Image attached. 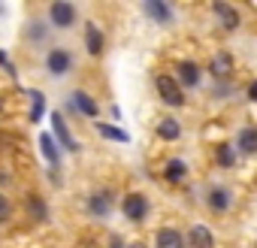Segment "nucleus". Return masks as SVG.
<instances>
[{
	"label": "nucleus",
	"instance_id": "14",
	"mask_svg": "<svg viewBox=\"0 0 257 248\" xmlns=\"http://www.w3.org/2000/svg\"><path fill=\"white\" fill-rule=\"evenodd\" d=\"M73 103H76V109L82 112V115H88V118H97V103L85 94V91H76L73 94Z\"/></svg>",
	"mask_w": 257,
	"mask_h": 248
},
{
	"label": "nucleus",
	"instance_id": "7",
	"mask_svg": "<svg viewBox=\"0 0 257 248\" xmlns=\"http://www.w3.org/2000/svg\"><path fill=\"white\" fill-rule=\"evenodd\" d=\"M185 245H188V239H182V233L173 227H164L155 233V248H185Z\"/></svg>",
	"mask_w": 257,
	"mask_h": 248
},
{
	"label": "nucleus",
	"instance_id": "18",
	"mask_svg": "<svg viewBox=\"0 0 257 248\" xmlns=\"http://www.w3.org/2000/svg\"><path fill=\"white\" fill-rule=\"evenodd\" d=\"M209 206H212L215 212H224V209L230 206V194H227L224 188H215V191L209 194Z\"/></svg>",
	"mask_w": 257,
	"mask_h": 248
},
{
	"label": "nucleus",
	"instance_id": "8",
	"mask_svg": "<svg viewBox=\"0 0 257 248\" xmlns=\"http://www.w3.org/2000/svg\"><path fill=\"white\" fill-rule=\"evenodd\" d=\"M143 10H146L149 19H155V22H161V25H170V22H173V10L164 4V0H146Z\"/></svg>",
	"mask_w": 257,
	"mask_h": 248
},
{
	"label": "nucleus",
	"instance_id": "22",
	"mask_svg": "<svg viewBox=\"0 0 257 248\" xmlns=\"http://www.w3.org/2000/svg\"><path fill=\"white\" fill-rule=\"evenodd\" d=\"M218 164H221V167H233V164H236V155H233L230 146H218Z\"/></svg>",
	"mask_w": 257,
	"mask_h": 248
},
{
	"label": "nucleus",
	"instance_id": "21",
	"mask_svg": "<svg viewBox=\"0 0 257 248\" xmlns=\"http://www.w3.org/2000/svg\"><path fill=\"white\" fill-rule=\"evenodd\" d=\"M31 97H34V106H31V121H40V118H43V112H46V97H43L40 91H34Z\"/></svg>",
	"mask_w": 257,
	"mask_h": 248
},
{
	"label": "nucleus",
	"instance_id": "16",
	"mask_svg": "<svg viewBox=\"0 0 257 248\" xmlns=\"http://www.w3.org/2000/svg\"><path fill=\"white\" fill-rule=\"evenodd\" d=\"M40 149H43V155H46L49 164H58V161H61V152H58V146H55V137L43 134V137H40Z\"/></svg>",
	"mask_w": 257,
	"mask_h": 248
},
{
	"label": "nucleus",
	"instance_id": "9",
	"mask_svg": "<svg viewBox=\"0 0 257 248\" xmlns=\"http://www.w3.org/2000/svg\"><path fill=\"white\" fill-rule=\"evenodd\" d=\"M188 245H194V248H212V230L203 227V224H194L191 233H188Z\"/></svg>",
	"mask_w": 257,
	"mask_h": 248
},
{
	"label": "nucleus",
	"instance_id": "1",
	"mask_svg": "<svg viewBox=\"0 0 257 248\" xmlns=\"http://www.w3.org/2000/svg\"><path fill=\"white\" fill-rule=\"evenodd\" d=\"M49 19L55 28H73L76 22V7L67 4V0H55V4L49 7Z\"/></svg>",
	"mask_w": 257,
	"mask_h": 248
},
{
	"label": "nucleus",
	"instance_id": "26",
	"mask_svg": "<svg viewBox=\"0 0 257 248\" xmlns=\"http://www.w3.org/2000/svg\"><path fill=\"white\" fill-rule=\"evenodd\" d=\"M248 97H251V100H254V103H257V79H254V82H251V85H248Z\"/></svg>",
	"mask_w": 257,
	"mask_h": 248
},
{
	"label": "nucleus",
	"instance_id": "10",
	"mask_svg": "<svg viewBox=\"0 0 257 248\" xmlns=\"http://www.w3.org/2000/svg\"><path fill=\"white\" fill-rule=\"evenodd\" d=\"M88 209H91V215H97V218H106L109 215V209H112V194H94L91 200H88Z\"/></svg>",
	"mask_w": 257,
	"mask_h": 248
},
{
	"label": "nucleus",
	"instance_id": "15",
	"mask_svg": "<svg viewBox=\"0 0 257 248\" xmlns=\"http://www.w3.org/2000/svg\"><path fill=\"white\" fill-rule=\"evenodd\" d=\"M236 146H239L245 155H254V152H257V131H254V128H245V131H239V140H236Z\"/></svg>",
	"mask_w": 257,
	"mask_h": 248
},
{
	"label": "nucleus",
	"instance_id": "20",
	"mask_svg": "<svg viewBox=\"0 0 257 248\" xmlns=\"http://www.w3.org/2000/svg\"><path fill=\"white\" fill-rule=\"evenodd\" d=\"M97 131H100V137H106V140L127 143V134H124V131H118V128H112V124H97Z\"/></svg>",
	"mask_w": 257,
	"mask_h": 248
},
{
	"label": "nucleus",
	"instance_id": "19",
	"mask_svg": "<svg viewBox=\"0 0 257 248\" xmlns=\"http://www.w3.org/2000/svg\"><path fill=\"white\" fill-rule=\"evenodd\" d=\"M164 176H167L170 182H182V179L188 176V167H185L182 161H170V164H167V173H164Z\"/></svg>",
	"mask_w": 257,
	"mask_h": 248
},
{
	"label": "nucleus",
	"instance_id": "11",
	"mask_svg": "<svg viewBox=\"0 0 257 248\" xmlns=\"http://www.w3.org/2000/svg\"><path fill=\"white\" fill-rule=\"evenodd\" d=\"M179 82L182 85H200V67L194 61H182L179 64Z\"/></svg>",
	"mask_w": 257,
	"mask_h": 248
},
{
	"label": "nucleus",
	"instance_id": "27",
	"mask_svg": "<svg viewBox=\"0 0 257 248\" xmlns=\"http://www.w3.org/2000/svg\"><path fill=\"white\" fill-rule=\"evenodd\" d=\"M109 248H124V242H121V239H112V242H109Z\"/></svg>",
	"mask_w": 257,
	"mask_h": 248
},
{
	"label": "nucleus",
	"instance_id": "23",
	"mask_svg": "<svg viewBox=\"0 0 257 248\" xmlns=\"http://www.w3.org/2000/svg\"><path fill=\"white\" fill-rule=\"evenodd\" d=\"M7 218H10V200L0 194V221H7Z\"/></svg>",
	"mask_w": 257,
	"mask_h": 248
},
{
	"label": "nucleus",
	"instance_id": "28",
	"mask_svg": "<svg viewBox=\"0 0 257 248\" xmlns=\"http://www.w3.org/2000/svg\"><path fill=\"white\" fill-rule=\"evenodd\" d=\"M131 248H146V245H140V242H134V245H131Z\"/></svg>",
	"mask_w": 257,
	"mask_h": 248
},
{
	"label": "nucleus",
	"instance_id": "2",
	"mask_svg": "<svg viewBox=\"0 0 257 248\" xmlns=\"http://www.w3.org/2000/svg\"><path fill=\"white\" fill-rule=\"evenodd\" d=\"M158 91H161V100L167 106H182L185 103V94H182V85L170 76H158Z\"/></svg>",
	"mask_w": 257,
	"mask_h": 248
},
{
	"label": "nucleus",
	"instance_id": "17",
	"mask_svg": "<svg viewBox=\"0 0 257 248\" xmlns=\"http://www.w3.org/2000/svg\"><path fill=\"white\" fill-rule=\"evenodd\" d=\"M230 70H233V61H230V55H224V52H221V55H215V61H212V73H215L218 79H224Z\"/></svg>",
	"mask_w": 257,
	"mask_h": 248
},
{
	"label": "nucleus",
	"instance_id": "25",
	"mask_svg": "<svg viewBox=\"0 0 257 248\" xmlns=\"http://www.w3.org/2000/svg\"><path fill=\"white\" fill-rule=\"evenodd\" d=\"M0 64H4V67H7L10 73H16V67H13V61H10V58L4 55V49H0Z\"/></svg>",
	"mask_w": 257,
	"mask_h": 248
},
{
	"label": "nucleus",
	"instance_id": "6",
	"mask_svg": "<svg viewBox=\"0 0 257 248\" xmlns=\"http://www.w3.org/2000/svg\"><path fill=\"white\" fill-rule=\"evenodd\" d=\"M212 13L218 16L221 28H227V31H236V28H239V13H236L233 7H227L224 0H215V4H212Z\"/></svg>",
	"mask_w": 257,
	"mask_h": 248
},
{
	"label": "nucleus",
	"instance_id": "24",
	"mask_svg": "<svg viewBox=\"0 0 257 248\" xmlns=\"http://www.w3.org/2000/svg\"><path fill=\"white\" fill-rule=\"evenodd\" d=\"M31 212H34V215H40V218H46V206H43L40 200H31Z\"/></svg>",
	"mask_w": 257,
	"mask_h": 248
},
{
	"label": "nucleus",
	"instance_id": "12",
	"mask_svg": "<svg viewBox=\"0 0 257 248\" xmlns=\"http://www.w3.org/2000/svg\"><path fill=\"white\" fill-rule=\"evenodd\" d=\"M179 134H182V124L176 118H161L158 121V137L161 140H176Z\"/></svg>",
	"mask_w": 257,
	"mask_h": 248
},
{
	"label": "nucleus",
	"instance_id": "5",
	"mask_svg": "<svg viewBox=\"0 0 257 248\" xmlns=\"http://www.w3.org/2000/svg\"><path fill=\"white\" fill-rule=\"evenodd\" d=\"M52 131H55L58 143H61L67 152H79V143H76V140H73V134L67 131V121L61 118V112H55V115H52Z\"/></svg>",
	"mask_w": 257,
	"mask_h": 248
},
{
	"label": "nucleus",
	"instance_id": "13",
	"mask_svg": "<svg viewBox=\"0 0 257 248\" xmlns=\"http://www.w3.org/2000/svg\"><path fill=\"white\" fill-rule=\"evenodd\" d=\"M85 37H88V52H91V55H100V52H103V34L97 31L94 22L85 25Z\"/></svg>",
	"mask_w": 257,
	"mask_h": 248
},
{
	"label": "nucleus",
	"instance_id": "4",
	"mask_svg": "<svg viewBox=\"0 0 257 248\" xmlns=\"http://www.w3.org/2000/svg\"><path fill=\"white\" fill-rule=\"evenodd\" d=\"M149 215V200L143 194H131L124 200V218H131V221H143Z\"/></svg>",
	"mask_w": 257,
	"mask_h": 248
},
{
	"label": "nucleus",
	"instance_id": "3",
	"mask_svg": "<svg viewBox=\"0 0 257 248\" xmlns=\"http://www.w3.org/2000/svg\"><path fill=\"white\" fill-rule=\"evenodd\" d=\"M46 67H49L52 76H67L70 67H73V55L67 49H52L49 58H46Z\"/></svg>",
	"mask_w": 257,
	"mask_h": 248
}]
</instances>
